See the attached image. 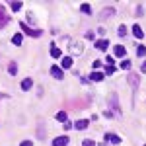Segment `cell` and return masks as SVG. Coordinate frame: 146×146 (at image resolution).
<instances>
[{
    "instance_id": "20",
    "label": "cell",
    "mask_w": 146,
    "mask_h": 146,
    "mask_svg": "<svg viewBox=\"0 0 146 146\" xmlns=\"http://www.w3.org/2000/svg\"><path fill=\"white\" fill-rule=\"evenodd\" d=\"M136 55H138V56H144V55H146V47H144V45H138V49H136Z\"/></svg>"
},
{
    "instance_id": "12",
    "label": "cell",
    "mask_w": 146,
    "mask_h": 146,
    "mask_svg": "<svg viewBox=\"0 0 146 146\" xmlns=\"http://www.w3.org/2000/svg\"><path fill=\"white\" fill-rule=\"evenodd\" d=\"M70 66H72V56H62L60 68H70Z\"/></svg>"
},
{
    "instance_id": "17",
    "label": "cell",
    "mask_w": 146,
    "mask_h": 146,
    "mask_svg": "<svg viewBox=\"0 0 146 146\" xmlns=\"http://www.w3.org/2000/svg\"><path fill=\"white\" fill-rule=\"evenodd\" d=\"M129 84H131L133 88H136V86H138V76H136V74H131V76H129Z\"/></svg>"
},
{
    "instance_id": "13",
    "label": "cell",
    "mask_w": 146,
    "mask_h": 146,
    "mask_svg": "<svg viewBox=\"0 0 146 146\" xmlns=\"http://www.w3.org/2000/svg\"><path fill=\"white\" fill-rule=\"evenodd\" d=\"M31 86H33V80H31V78H23V80H22V90L27 92Z\"/></svg>"
},
{
    "instance_id": "18",
    "label": "cell",
    "mask_w": 146,
    "mask_h": 146,
    "mask_svg": "<svg viewBox=\"0 0 146 146\" xmlns=\"http://www.w3.org/2000/svg\"><path fill=\"white\" fill-rule=\"evenodd\" d=\"M51 56L53 58H60V49L58 47H51Z\"/></svg>"
},
{
    "instance_id": "4",
    "label": "cell",
    "mask_w": 146,
    "mask_h": 146,
    "mask_svg": "<svg viewBox=\"0 0 146 146\" xmlns=\"http://www.w3.org/2000/svg\"><path fill=\"white\" fill-rule=\"evenodd\" d=\"M8 16H6V10H4V6H0V27H4L6 23H8Z\"/></svg>"
},
{
    "instance_id": "27",
    "label": "cell",
    "mask_w": 146,
    "mask_h": 146,
    "mask_svg": "<svg viewBox=\"0 0 146 146\" xmlns=\"http://www.w3.org/2000/svg\"><path fill=\"white\" fill-rule=\"evenodd\" d=\"M92 66H94V70H100V68H101V62H100V60H94V62H92Z\"/></svg>"
},
{
    "instance_id": "22",
    "label": "cell",
    "mask_w": 146,
    "mask_h": 146,
    "mask_svg": "<svg viewBox=\"0 0 146 146\" xmlns=\"http://www.w3.org/2000/svg\"><path fill=\"white\" fill-rule=\"evenodd\" d=\"M131 64H133L131 60H123V62H121V68H123V70H131Z\"/></svg>"
},
{
    "instance_id": "9",
    "label": "cell",
    "mask_w": 146,
    "mask_h": 146,
    "mask_svg": "<svg viewBox=\"0 0 146 146\" xmlns=\"http://www.w3.org/2000/svg\"><path fill=\"white\" fill-rule=\"evenodd\" d=\"M90 80L92 82H101L103 80V72H100V70H94L90 74Z\"/></svg>"
},
{
    "instance_id": "5",
    "label": "cell",
    "mask_w": 146,
    "mask_h": 146,
    "mask_svg": "<svg viewBox=\"0 0 146 146\" xmlns=\"http://www.w3.org/2000/svg\"><path fill=\"white\" fill-rule=\"evenodd\" d=\"M133 35H135L136 39H142V37H144V31H142V27H140V25H133Z\"/></svg>"
},
{
    "instance_id": "23",
    "label": "cell",
    "mask_w": 146,
    "mask_h": 146,
    "mask_svg": "<svg viewBox=\"0 0 146 146\" xmlns=\"http://www.w3.org/2000/svg\"><path fill=\"white\" fill-rule=\"evenodd\" d=\"M10 8H12L14 12H18L20 8H22V2H12V4H10Z\"/></svg>"
},
{
    "instance_id": "19",
    "label": "cell",
    "mask_w": 146,
    "mask_h": 146,
    "mask_svg": "<svg viewBox=\"0 0 146 146\" xmlns=\"http://www.w3.org/2000/svg\"><path fill=\"white\" fill-rule=\"evenodd\" d=\"M8 72H10L12 76H14V74L18 72V64H16V62H10V66H8Z\"/></svg>"
},
{
    "instance_id": "2",
    "label": "cell",
    "mask_w": 146,
    "mask_h": 146,
    "mask_svg": "<svg viewBox=\"0 0 146 146\" xmlns=\"http://www.w3.org/2000/svg\"><path fill=\"white\" fill-rule=\"evenodd\" d=\"M20 25H22V31H25V33L31 35V37H41V33H43L41 29H31V27H27V23H25V22H22Z\"/></svg>"
},
{
    "instance_id": "28",
    "label": "cell",
    "mask_w": 146,
    "mask_h": 146,
    "mask_svg": "<svg viewBox=\"0 0 146 146\" xmlns=\"http://www.w3.org/2000/svg\"><path fill=\"white\" fill-rule=\"evenodd\" d=\"M82 146H96V142H94V140H90V138H88V140H84V142H82Z\"/></svg>"
},
{
    "instance_id": "15",
    "label": "cell",
    "mask_w": 146,
    "mask_h": 146,
    "mask_svg": "<svg viewBox=\"0 0 146 146\" xmlns=\"http://www.w3.org/2000/svg\"><path fill=\"white\" fill-rule=\"evenodd\" d=\"M22 41H23V35L22 33H16L14 37H12V43H14V45H22Z\"/></svg>"
},
{
    "instance_id": "32",
    "label": "cell",
    "mask_w": 146,
    "mask_h": 146,
    "mask_svg": "<svg viewBox=\"0 0 146 146\" xmlns=\"http://www.w3.org/2000/svg\"><path fill=\"white\" fill-rule=\"evenodd\" d=\"M140 70H142V72H146V60L142 62V68H140Z\"/></svg>"
},
{
    "instance_id": "31",
    "label": "cell",
    "mask_w": 146,
    "mask_h": 146,
    "mask_svg": "<svg viewBox=\"0 0 146 146\" xmlns=\"http://www.w3.org/2000/svg\"><path fill=\"white\" fill-rule=\"evenodd\" d=\"M20 146H33V144H31V140H23Z\"/></svg>"
},
{
    "instance_id": "16",
    "label": "cell",
    "mask_w": 146,
    "mask_h": 146,
    "mask_svg": "<svg viewBox=\"0 0 146 146\" xmlns=\"http://www.w3.org/2000/svg\"><path fill=\"white\" fill-rule=\"evenodd\" d=\"M125 47L123 45H115V56H125Z\"/></svg>"
},
{
    "instance_id": "24",
    "label": "cell",
    "mask_w": 146,
    "mask_h": 146,
    "mask_svg": "<svg viewBox=\"0 0 146 146\" xmlns=\"http://www.w3.org/2000/svg\"><path fill=\"white\" fill-rule=\"evenodd\" d=\"M82 12H84V14H92L90 4H82Z\"/></svg>"
},
{
    "instance_id": "25",
    "label": "cell",
    "mask_w": 146,
    "mask_h": 146,
    "mask_svg": "<svg viewBox=\"0 0 146 146\" xmlns=\"http://www.w3.org/2000/svg\"><path fill=\"white\" fill-rule=\"evenodd\" d=\"M72 53H74V55H80V53H82V49H80L78 43H74V47H72Z\"/></svg>"
},
{
    "instance_id": "10",
    "label": "cell",
    "mask_w": 146,
    "mask_h": 146,
    "mask_svg": "<svg viewBox=\"0 0 146 146\" xmlns=\"http://www.w3.org/2000/svg\"><path fill=\"white\" fill-rule=\"evenodd\" d=\"M105 140H107V142H111V144H119V142H121V138H119L117 135H111V133H107V135H105Z\"/></svg>"
},
{
    "instance_id": "26",
    "label": "cell",
    "mask_w": 146,
    "mask_h": 146,
    "mask_svg": "<svg viewBox=\"0 0 146 146\" xmlns=\"http://www.w3.org/2000/svg\"><path fill=\"white\" fill-rule=\"evenodd\" d=\"M105 62H107V66H113V64H115V58H113V56H107Z\"/></svg>"
},
{
    "instance_id": "1",
    "label": "cell",
    "mask_w": 146,
    "mask_h": 146,
    "mask_svg": "<svg viewBox=\"0 0 146 146\" xmlns=\"http://www.w3.org/2000/svg\"><path fill=\"white\" fill-rule=\"evenodd\" d=\"M107 101H109V109H113V111L119 115V100H117V96L115 94H109V98H107Z\"/></svg>"
},
{
    "instance_id": "6",
    "label": "cell",
    "mask_w": 146,
    "mask_h": 146,
    "mask_svg": "<svg viewBox=\"0 0 146 146\" xmlns=\"http://www.w3.org/2000/svg\"><path fill=\"white\" fill-rule=\"evenodd\" d=\"M107 47H109V41L107 39H98L96 41V49H100V51H105Z\"/></svg>"
},
{
    "instance_id": "29",
    "label": "cell",
    "mask_w": 146,
    "mask_h": 146,
    "mask_svg": "<svg viewBox=\"0 0 146 146\" xmlns=\"http://www.w3.org/2000/svg\"><path fill=\"white\" fill-rule=\"evenodd\" d=\"M62 127H64V131H70V129H72V127H74V125L70 123V121H66V123L62 125Z\"/></svg>"
},
{
    "instance_id": "30",
    "label": "cell",
    "mask_w": 146,
    "mask_h": 146,
    "mask_svg": "<svg viewBox=\"0 0 146 146\" xmlns=\"http://www.w3.org/2000/svg\"><path fill=\"white\" fill-rule=\"evenodd\" d=\"M115 72V66H107L105 68V74H113Z\"/></svg>"
},
{
    "instance_id": "21",
    "label": "cell",
    "mask_w": 146,
    "mask_h": 146,
    "mask_svg": "<svg viewBox=\"0 0 146 146\" xmlns=\"http://www.w3.org/2000/svg\"><path fill=\"white\" fill-rule=\"evenodd\" d=\"M117 33L121 35V37H125V35H127V25H119V29H117Z\"/></svg>"
},
{
    "instance_id": "11",
    "label": "cell",
    "mask_w": 146,
    "mask_h": 146,
    "mask_svg": "<svg viewBox=\"0 0 146 146\" xmlns=\"http://www.w3.org/2000/svg\"><path fill=\"white\" fill-rule=\"evenodd\" d=\"M88 125H90V121H88V119H80V121H76V123H74V127H76L78 131H84Z\"/></svg>"
},
{
    "instance_id": "7",
    "label": "cell",
    "mask_w": 146,
    "mask_h": 146,
    "mask_svg": "<svg viewBox=\"0 0 146 146\" xmlns=\"http://www.w3.org/2000/svg\"><path fill=\"white\" fill-rule=\"evenodd\" d=\"M51 74H53L56 80H62V68L60 66H51Z\"/></svg>"
},
{
    "instance_id": "14",
    "label": "cell",
    "mask_w": 146,
    "mask_h": 146,
    "mask_svg": "<svg viewBox=\"0 0 146 146\" xmlns=\"http://www.w3.org/2000/svg\"><path fill=\"white\" fill-rule=\"evenodd\" d=\"M56 121H60V123H66V121H68L66 111H58V113H56Z\"/></svg>"
},
{
    "instance_id": "8",
    "label": "cell",
    "mask_w": 146,
    "mask_h": 146,
    "mask_svg": "<svg viewBox=\"0 0 146 146\" xmlns=\"http://www.w3.org/2000/svg\"><path fill=\"white\" fill-rule=\"evenodd\" d=\"M68 144V138L66 136H56L53 140V146H66Z\"/></svg>"
},
{
    "instance_id": "3",
    "label": "cell",
    "mask_w": 146,
    "mask_h": 146,
    "mask_svg": "<svg viewBox=\"0 0 146 146\" xmlns=\"http://www.w3.org/2000/svg\"><path fill=\"white\" fill-rule=\"evenodd\" d=\"M111 16H115V8H103V10L100 12V18L101 20H107V18H111Z\"/></svg>"
}]
</instances>
